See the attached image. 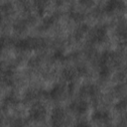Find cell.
Here are the masks:
<instances>
[{"label": "cell", "mask_w": 127, "mask_h": 127, "mask_svg": "<svg viewBox=\"0 0 127 127\" xmlns=\"http://www.w3.org/2000/svg\"><path fill=\"white\" fill-rule=\"evenodd\" d=\"M45 46V42L40 38H25L20 39L15 43V48L20 51H34Z\"/></svg>", "instance_id": "obj_1"}, {"label": "cell", "mask_w": 127, "mask_h": 127, "mask_svg": "<svg viewBox=\"0 0 127 127\" xmlns=\"http://www.w3.org/2000/svg\"><path fill=\"white\" fill-rule=\"evenodd\" d=\"M47 116V108L41 102H35L29 109V118L34 122L44 121Z\"/></svg>", "instance_id": "obj_2"}, {"label": "cell", "mask_w": 127, "mask_h": 127, "mask_svg": "<svg viewBox=\"0 0 127 127\" xmlns=\"http://www.w3.org/2000/svg\"><path fill=\"white\" fill-rule=\"evenodd\" d=\"M107 29L105 26H96L89 32V41L94 45H99L107 40Z\"/></svg>", "instance_id": "obj_3"}, {"label": "cell", "mask_w": 127, "mask_h": 127, "mask_svg": "<svg viewBox=\"0 0 127 127\" xmlns=\"http://www.w3.org/2000/svg\"><path fill=\"white\" fill-rule=\"evenodd\" d=\"M66 93V87L64 84L61 83H57L55 84L50 90L49 92H47V96L53 100H61L64 97V94Z\"/></svg>", "instance_id": "obj_4"}, {"label": "cell", "mask_w": 127, "mask_h": 127, "mask_svg": "<svg viewBox=\"0 0 127 127\" xmlns=\"http://www.w3.org/2000/svg\"><path fill=\"white\" fill-rule=\"evenodd\" d=\"M69 109L75 115H82V114H84L87 111V109H88V103L85 100L77 99V100L72 101L69 104Z\"/></svg>", "instance_id": "obj_5"}, {"label": "cell", "mask_w": 127, "mask_h": 127, "mask_svg": "<svg viewBox=\"0 0 127 127\" xmlns=\"http://www.w3.org/2000/svg\"><path fill=\"white\" fill-rule=\"evenodd\" d=\"M91 119L92 121L99 123V124H106L110 121L111 117L110 114L106 110H95L91 114Z\"/></svg>", "instance_id": "obj_6"}, {"label": "cell", "mask_w": 127, "mask_h": 127, "mask_svg": "<svg viewBox=\"0 0 127 127\" xmlns=\"http://www.w3.org/2000/svg\"><path fill=\"white\" fill-rule=\"evenodd\" d=\"M64 118H65V113L63 108L61 107L54 108L51 114V120L53 125H63Z\"/></svg>", "instance_id": "obj_7"}, {"label": "cell", "mask_w": 127, "mask_h": 127, "mask_svg": "<svg viewBox=\"0 0 127 127\" xmlns=\"http://www.w3.org/2000/svg\"><path fill=\"white\" fill-rule=\"evenodd\" d=\"M99 90L98 87L94 84H85L83 86H81V88L79 89V93L81 96L83 97H95L98 94Z\"/></svg>", "instance_id": "obj_8"}, {"label": "cell", "mask_w": 127, "mask_h": 127, "mask_svg": "<svg viewBox=\"0 0 127 127\" xmlns=\"http://www.w3.org/2000/svg\"><path fill=\"white\" fill-rule=\"evenodd\" d=\"M124 7H125V4L123 0H107L104 7V11L106 13H112L115 10L123 9Z\"/></svg>", "instance_id": "obj_9"}, {"label": "cell", "mask_w": 127, "mask_h": 127, "mask_svg": "<svg viewBox=\"0 0 127 127\" xmlns=\"http://www.w3.org/2000/svg\"><path fill=\"white\" fill-rule=\"evenodd\" d=\"M77 74V70L74 69V68H71V67H66L63 70L62 72V76L64 80L66 81H71L74 79V77L76 76Z\"/></svg>", "instance_id": "obj_10"}, {"label": "cell", "mask_w": 127, "mask_h": 127, "mask_svg": "<svg viewBox=\"0 0 127 127\" xmlns=\"http://www.w3.org/2000/svg\"><path fill=\"white\" fill-rule=\"evenodd\" d=\"M33 2H34V5H35L38 13L40 15H43L46 10V7H47L48 0H33Z\"/></svg>", "instance_id": "obj_11"}, {"label": "cell", "mask_w": 127, "mask_h": 127, "mask_svg": "<svg viewBox=\"0 0 127 127\" xmlns=\"http://www.w3.org/2000/svg\"><path fill=\"white\" fill-rule=\"evenodd\" d=\"M18 103V99L14 95H7L3 100V105L5 107H12Z\"/></svg>", "instance_id": "obj_12"}, {"label": "cell", "mask_w": 127, "mask_h": 127, "mask_svg": "<svg viewBox=\"0 0 127 127\" xmlns=\"http://www.w3.org/2000/svg\"><path fill=\"white\" fill-rule=\"evenodd\" d=\"M87 30H88V28H87L84 24H80L79 27L75 30L74 37H75L76 39H80V38H82V37L87 33Z\"/></svg>", "instance_id": "obj_13"}, {"label": "cell", "mask_w": 127, "mask_h": 127, "mask_svg": "<svg viewBox=\"0 0 127 127\" xmlns=\"http://www.w3.org/2000/svg\"><path fill=\"white\" fill-rule=\"evenodd\" d=\"M125 108H126V100L124 98L121 99V100H119L116 103V105H115V109L118 110V111H124Z\"/></svg>", "instance_id": "obj_14"}, {"label": "cell", "mask_w": 127, "mask_h": 127, "mask_svg": "<svg viewBox=\"0 0 127 127\" xmlns=\"http://www.w3.org/2000/svg\"><path fill=\"white\" fill-rule=\"evenodd\" d=\"M54 59H55L56 61H63V60L64 59V53H63L61 50H58V51H56L55 54H54Z\"/></svg>", "instance_id": "obj_15"}, {"label": "cell", "mask_w": 127, "mask_h": 127, "mask_svg": "<svg viewBox=\"0 0 127 127\" xmlns=\"http://www.w3.org/2000/svg\"><path fill=\"white\" fill-rule=\"evenodd\" d=\"M70 17H71V18H72L74 21H76V22H79V21H81V20L83 19L82 14H80V13H78V12L71 13V14H70Z\"/></svg>", "instance_id": "obj_16"}, {"label": "cell", "mask_w": 127, "mask_h": 127, "mask_svg": "<svg viewBox=\"0 0 127 127\" xmlns=\"http://www.w3.org/2000/svg\"><path fill=\"white\" fill-rule=\"evenodd\" d=\"M5 44H6V42H5V40H4L3 38H0V56H1V54H2V52H3V50H4V47H5Z\"/></svg>", "instance_id": "obj_17"}]
</instances>
